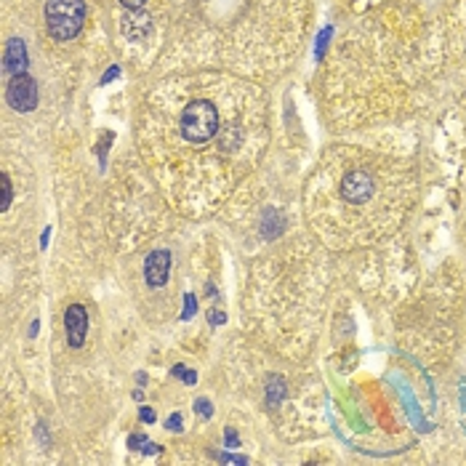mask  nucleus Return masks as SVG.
Segmentation results:
<instances>
[{
  "instance_id": "8",
  "label": "nucleus",
  "mask_w": 466,
  "mask_h": 466,
  "mask_svg": "<svg viewBox=\"0 0 466 466\" xmlns=\"http://www.w3.org/2000/svg\"><path fill=\"white\" fill-rule=\"evenodd\" d=\"M0 187H3V200H0V211H8V205H11V197H13V187H11V179H8V173H0Z\"/></svg>"
},
{
  "instance_id": "3",
  "label": "nucleus",
  "mask_w": 466,
  "mask_h": 466,
  "mask_svg": "<svg viewBox=\"0 0 466 466\" xmlns=\"http://www.w3.org/2000/svg\"><path fill=\"white\" fill-rule=\"evenodd\" d=\"M5 99L16 112H32L37 107V83L27 72L13 75L5 88Z\"/></svg>"
},
{
  "instance_id": "13",
  "label": "nucleus",
  "mask_w": 466,
  "mask_h": 466,
  "mask_svg": "<svg viewBox=\"0 0 466 466\" xmlns=\"http://www.w3.org/2000/svg\"><path fill=\"white\" fill-rule=\"evenodd\" d=\"M171 429H173V432H179V429H181V416H179V413H176V416H171Z\"/></svg>"
},
{
  "instance_id": "10",
  "label": "nucleus",
  "mask_w": 466,
  "mask_h": 466,
  "mask_svg": "<svg viewBox=\"0 0 466 466\" xmlns=\"http://www.w3.org/2000/svg\"><path fill=\"white\" fill-rule=\"evenodd\" d=\"M121 3H123L129 11H139V8H145V3H147V0H121Z\"/></svg>"
},
{
  "instance_id": "12",
  "label": "nucleus",
  "mask_w": 466,
  "mask_h": 466,
  "mask_svg": "<svg viewBox=\"0 0 466 466\" xmlns=\"http://www.w3.org/2000/svg\"><path fill=\"white\" fill-rule=\"evenodd\" d=\"M173 373H176V376H184V379H187V384H192V381H195V373H187L184 368H173Z\"/></svg>"
},
{
  "instance_id": "4",
  "label": "nucleus",
  "mask_w": 466,
  "mask_h": 466,
  "mask_svg": "<svg viewBox=\"0 0 466 466\" xmlns=\"http://www.w3.org/2000/svg\"><path fill=\"white\" fill-rule=\"evenodd\" d=\"M370 192H373V179L365 171H352L341 181V195L349 203H362L370 197Z\"/></svg>"
},
{
  "instance_id": "6",
  "label": "nucleus",
  "mask_w": 466,
  "mask_h": 466,
  "mask_svg": "<svg viewBox=\"0 0 466 466\" xmlns=\"http://www.w3.org/2000/svg\"><path fill=\"white\" fill-rule=\"evenodd\" d=\"M168 275H171V254H168V251H155V254H150L147 262H145L147 286L162 288V286L168 283Z\"/></svg>"
},
{
  "instance_id": "2",
  "label": "nucleus",
  "mask_w": 466,
  "mask_h": 466,
  "mask_svg": "<svg viewBox=\"0 0 466 466\" xmlns=\"http://www.w3.org/2000/svg\"><path fill=\"white\" fill-rule=\"evenodd\" d=\"M219 131V112L211 102H192L181 112V137L192 145H205Z\"/></svg>"
},
{
  "instance_id": "5",
  "label": "nucleus",
  "mask_w": 466,
  "mask_h": 466,
  "mask_svg": "<svg viewBox=\"0 0 466 466\" xmlns=\"http://www.w3.org/2000/svg\"><path fill=\"white\" fill-rule=\"evenodd\" d=\"M64 328H67V341L70 346H83L86 333H88V314L80 304H72L70 310L64 312Z\"/></svg>"
},
{
  "instance_id": "7",
  "label": "nucleus",
  "mask_w": 466,
  "mask_h": 466,
  "mask_svg": "<svg viewBox=\"0 0 466 466\" xmlns=\"http://www.w3.org/2000/svg\"><path fill=\"white\" fill-rule=\"evenodd\" d=\"M3 64H5V72H8L11 78H13V75H21V72L27 70V48H24V40H19V37L8 40Z\"/></svg>"
},
{
  "instance_id": "9",
  "label": "nucleus",
  "mask_w": 466,
  "mask_h": 466,
  "mask_svg": "<svg viewBox=\"0 0 466 466\" xmlns=\"http://www.w3.org/2000/svg\"><path fill=\"white\" fill-rule=\"evenodd\" d=\"M129 445H131L134 451H147V448H150V440L142 437V435H134V437L129 440Z\"/></svg>"
},
{
  "instance_id": "11",
  "label": "nucleus",
  "mask_w": 466,
  "mask_h": 466,
  "mask_svg": "<svg viewBox=\"0 0 466 466\" xmlns=\"http://www.w3.org/2000/svg\"><path fill=\"white\" fill-rule=\"evenodd\" d=\"M195 408H197V413H200V416H211V405H208L205 400H197V405H195Z\"/></svg>"
},
{
  "instance_id": "14",
  "label": "nucleus",
  "mask_w": 466,
  "mask_h": 466,
  "mask_svg": "<svg viewBox=\"0 0 466 466\" xmlns=\"http://www.w3.org/2000/svg\"><path fill=\"white\" fill-rule=\"evenodd\" d=\"M142 419H145V421H155V413H153V411H142Z\"/></svg>"
},
{
  "instance_id": "1",
  "label": "nucleus",
  "mask_w": 466,
  "mask_h": 466,
  "mask_svg": "<svg viewBox=\"0 0 466 466\" xmlns=\"http://www.w3.org/2000/svg\"><path fill=\"white\" fill-rule=\"evenodd\" d=\"M86 21L83 0H46V27L54 40H72Z\"/></svg>"
}]
</instances>
